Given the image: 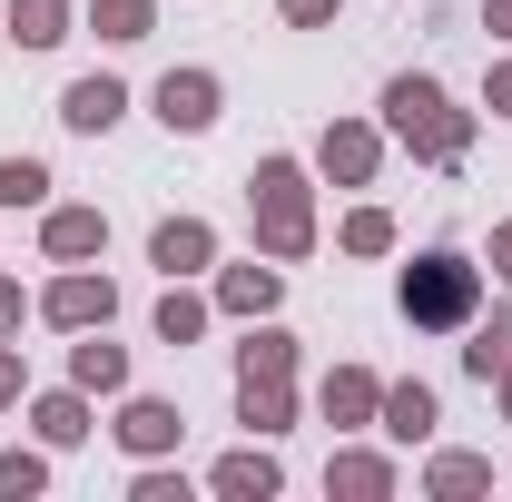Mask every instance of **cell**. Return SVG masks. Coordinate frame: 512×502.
Instances as JSON below:
<instances>
[{
  "label": "cell",
  "mask_w": 512,
  "mask_h": 502,
  "mask_svg": "<svg viewBox=\"0 0 512 502\" xmlns=\"http://www.w3.org/2000/svg\"><path fill=\"white\" fill-rule=\"evenodd\" d=\"M50 315H60V325H109V286H89V276H69L60 296H50Z\"/></svg>",
  "instance_id": "cell-6"
},
{
  "label": "cell",
  "mask_w": 512,
  "mask_h": 502,
  "mask_svg": "<svg viewBox=\"0 0 512 502\" xmlns=\"http://www.w3.org/2000/svg\"><path fill=\"white\" fill-rule=\"evenodd\" d=\"M365 158H375V148H365L355 128H335V138H325V168H335V178H365Z\"/></svg>",
  "instance_id": "cell-15"
},
{
  "label": "cell",
  "mask_w": 512,
  "mask_h": 502,
  "mask_svg": "<svg viewBox=\"0 0 512 502\" xmlns=\"http://www.w3.org/2000/svg\"><path fill=\"white\" fill-rule=\"evenodd\" d=\"M128 443H138V453H158V443H178V414H168V404H128V424H119Z\"/></svg>",
  "instance_id": "cell-10"
},
{
  "label": "cell",
  "mask_w": 512,
  "mask_h": 502,
  "mask_svg": "<svg viewBox=\"0 0 512 502\" xmlns=\"http://www.w3.org/2000/svg\"><path fill=\"white\" fill-rule=\"evenodd\" d=\"M40 188H50V168H40V158H0V207H30Z\"/></svg>",
  "instance_id": "cell-13"
},
{
  "label": "cell",
  "mask_w": 512,
  "mask_h": 502,
  "mask_svg": "<svg viewBox=\"0 0 512 502\" xmlns=\"http://www.w3.org/2000/svg\"><path fill=\"white\" fill-rule=\"evenodd\" d=\"M493 109H503V119H512V69H503V79H493Z\"/></svg>",
  "instance_id": "cell-24"
},
{
  "label": "cell",
  "mask_w": 512,
  "mask_h": 502,
  "mask_svg": "<svg viewBox=\"0 0 512 502\" xmlns=\"http://www.w3.org/2000/svg\"><path fill=\"white\" fill-rule=\"evenodd\" d=\"M119 109H128V99H119V79H79V89L60 99V119H69V128H109Z\"/></svg>",
  "instance_id": "cell-5"
},
{
  "label": "cell",
  "mask_w": 512,
  "mask_h": 502,
  "mask_svg": "<svg viewBox=\"0 0 512 502\" xmlns=\"http://www.w3.org/2000/svg\"><path fill=\"white\" fill-rule=\"evenodd\" d=\"M286 20H335V0H286Z\"/></svg>",
  "instance_id": "cell-22"
},
{
  "label": "cell",
  "mask_w": 512,
  "mask_h": 502,
  "mask_svg": "<svg viewBox=\"0 0 512 502\" xmlns=\"http://www.w3.org/2000/svg\"><path fill=\"white\" fill-rule=\"evenodd\" d=\"M158 335H168V345H188V335H197V306H188V296H168V306H158Z\"/></svg>",
  "instance_id": "cell-19"
},
{
  "label": "cell",
  "mask_w": 512,
  "mask_h": 502,
  "mask_svg": "<svg viewBox=\"0 0 512 502\" xmlns=\"http://www.w3.org/2000/svg\"><path fill=\"white\" fill-rule=\"evenodd\" d=\"M10 40L50 50V40H60V0H20V10H10Z\"/></svg>",
  "instance_id": "cell-12"
},
{
  "label": "cell",
  "mask_w": 512,
  "mask_h": 502,
  "mask_svg": "<svg viewBox=\"0 0 512 502\" xmlns=\"http://www.w3.org/2000/svg\"><path fill=\"white\" fill-rule=\"evenodd\" d=\"M256 197H266V247L296 256L306 247V207H296V168L276 158V168H256Z\"/></svg>",
  "instance_id": "cell-3"
},
{
  "label": "cell",
  "mask_w": 512,
  "mask_h": 502,
  "mask_svg": "<svg viewBox=\"0 0 512 502\" xmlns=\"http://www.w3.org/2000/svg\"><path fill=\"white\" fill-rule=\"evenodd\" d=\"M227 306H237V315L276 306V276H266V266H247V276H227Z\"/></svg>",
  "instance_id": "cell-14"
},
{
  "label": "cell",
  "mask_w": 512,
  "mask_h": 502,
  "mask_svg": "<svg viewBox=\"0 0 512 502\" xmlns=\"http://www.w3.org/2000/svg\"><path fill=\"white\" fill-rule=\"evenodd\" d=\"M40 434H50V443H79L89 424H79V404H40Z\"/></svg>",
  "instance_id": "cell-20"
},
{
  "label": "cell",
  "mask_w": 512,
  "mask_h": 502,
  "mask_svg": "<svg viewBox=\"0 0 512 502\" xmlns=\"http://www.w3.org/2000/svg\"><path fill=\"white\" fill-rule=\"evenodd\" d=\"M10 394H20V365H10V355H0V404H10Z\"/></svg>",
  "instance_id": "cell-23"
},
{
  "label": "cell",
  "mask_w": 512,
  "mask_h": 502,
  "mask_svg": "<svg viewBox=\"0 0 512 502\" xmlns=\"http://www.w3.org/2000/svg\"><path fill=\"white\" fill-rule=\"evenodd\" d=\"M158 266H168V276L207 266V227H188V217H178V227H158Z\"/></svg>",
  "instance_id": "cell-7"
},
{
  "label": "cell",
  "mask_w": 512,
  "mask_h": 502,
  "mask_svg": "<svg viewBox=\"0 0 512 502\" xmlns=\"http://www.w3.org/2000/svg\"><path fill=\"white\" fill-rule=\"evenodd\" d=\"M217 493H276V463L266 453H227L217 463Z\"/></svg>",
  "instance_id": "cell-9"
},
{
  "label": "cell",
  "mask_w": 512,
  "mask_h": 502,
  "mask_svg": "<svg viewBox=\"0 0 512 502\" xmlns=\"http://www.w3.org/2000/svg\"><path fill=\"white\" fill-rule=\"evenodd\" d=\"M158 119H168V128H207V119H217V79L168 69V79H158Z\"/></svg>",
  "instance_id": "cell-4"
},
{
  "label": "cell",
  "mask_w": 512,
  "mask_h": 502,
  "mask_svg": "<svg viewBox=\"0 0 512 502\" xmlns=\"http://www.w3.org/2000/svg\"><path fill=\"white\" fill-rule=\"evenodd\" d=\"M503 355H512V315H493V325H483V345H473V375H493Z\"/></svg>",
  "instance_id": "cell-16"
},
{
  "label": "cell",
  "mask_w": 512,
  "mask_h": 502,
  "mask_svg": "<svg viewBox=\"0 0 512 502\" xmlns=\"http://www.w3.org/2000/svg\"><path fill=\"white\" fill-rule=\"evenodd\" d=\"M99 20H109V40H138L148 30V0H99Z\"/></svg>",
  "instance_id": "cell-17"
},
{
  "label": "cell",
  "mask_w": 512,
  "mask_h": 502,
  "mask_svg": "<svg viewBox=\"0 0 512 502\" xmlns=\"http://www.w3.org/2000/svg\"><path fill=\"white\" fill-rule=\"evenodd\" d=\"M0 493H40V463L30 453H0Z\"/></svg>",
  "instance_id": "cell-21"
},
{
  "label": "cell",
  "mask_w": 512,
  "mask_h": 502,
  "mask_svg": "<svg viewBox=\"0 0 512 502\" xmlns=\"http://www.w3.org/2000/svg\"><path fill=\"white\" fill-rule=\"evenodd\" d=\"M384 109H394V128H404L414 148H434V158L463 148V119L444 109V89H434V79H394V89H384Z\"/></svg>",
  "instance_id": "cell-2"
},
{
  "label": "cell",
  "mask_w": 512,
  "mask_h": 502,
  "mask_svg": "<svg viewBox=\"0 0 512 502\" xmlns=\"http://www.w3.org/2000/svg\"><path fill=\"white\" fill-rule=\"evenodd\" d=\"M128 365H119V345H79V384H119Z\"/></svg>",
  "instance_id": "cell-18"
},
{
  "label": "cell",
  "mask_w": 512,
  "mask_h": 502,
  "mask_svg": "<svg viewBox=\"0 0 512 502\" xmlns=\"http://www.w3.org/2000/svg\"><path fill=\"white\" fill-rule=\"evenodd\" d=\"M10 315H20V296H10V286H0V325H10Z\"/></svg>",
  "instance_id": "cell-25"
},
{
  "label": "cell",
  "mask_w": 512,
  "mask_h": 502,
  "mask_svg": "<svg viewBox=\"0 0 512 502\" xmlns=\"http://www.w3.org/2000/svg\"><path fill=\"white\" fill-rule=\"evenodd\" d=\"M404 315H414V325H463V315H473V266L453 247H434L424 266H404Z\"/></svg>",
  "instance_id": "cell-1"
},
{
  "label": "cell",
  "mask_w": 512,
  "mask_h": 502,
  "mask_svg": "<svg viewBox=\"0 0 512 502\" xmlns=\"http://www.w3.org/2000/svg\"><path fill=\"white\" fill-rule=\"evenodd\" d=\"M424 424H434V394H424V384H404V394H384V434H424Z\"/></svg>",
  "instance_id": "cell-8"
},
{
  "label": "cell",
  "mask_w": 512,
  "mask_h": 502,
  "mask_svg": "<svg viewBox=\"0 0 512 502\" xmlns=\"http://www.w3.org/2000/svg\"><path fill=\"white\" fill-rule=\"evenodd\" d=\"M503 256H512V237H503Z\"/></svg>",
  "instance_id": "cell-27"
},
{
  "label": "cell",
  "mask_w": 512,
  "mask_h": 502,
  "mask_svg": "<svg viewBox=\"0 0 512 502\" xmlns=\"http://www.w3.org/2000/svg\"><path fill=\"white\" fill-rule=\"evenodd\" d=\"M99 237H109V227H99L89 207H60V217H50V247H60V256H89Z\"/></svg>",
  "instance_id": "cell-11"
},
{
  "label": "cell",
  "mask_w": 512,
  "mask_h": 502,
  "mask_svg": "<svg viewBox=\"0 0 512 502\" xmlns=\"http://www.w3.org/2000/svg\"><path fill=\"white\" fill-rule=\"evenodd\" d=\"M493 30H503V40H512V0H503V10H493Z\"/></svg>",
  "instance_id": "cell-26"
}]
</instances>
